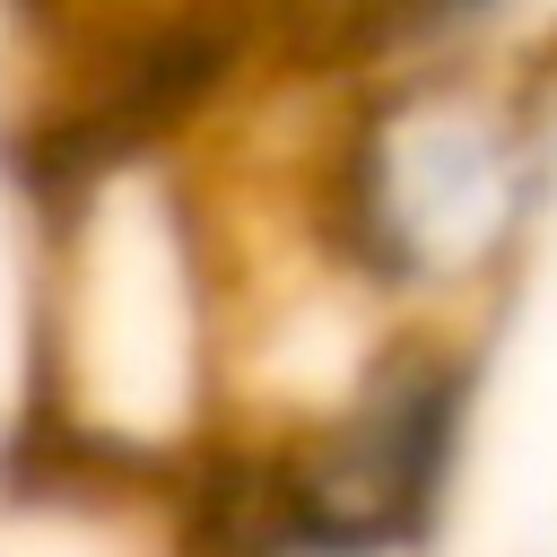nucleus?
Returning a JSON list of instances; mask_svg holds the SVG:
<instances>
[{
	"label": "nucleus",
	"instance_id": "obj_1",
	"mask_svg": "<svg viewBox=\"0 0 557 557\" xmlns=\"http://www.w3.org/2000/svg\"><path fill=\"white\" fill-rule=\"evenodd\" d=\"M548 191V96L496 78L479 52L392 61L331 122L313 165V226L374 296H444L522 244Z\"/></svg>",
	"mask_w": 557,
	"mask_h": 557
},
{
	"label": "nucleus",
	"instance_id": "obj_2",
	"mask_svg": "<svg viewBox=\"0 0 557 557\" xmlns=\"http://www.w3.org/2000/svg\"><path fill=\"white\" fill-rule=\"evenodd\" d=\"M531 0H331V52L339 61H435L496 44Z\"/></svg>",
	"mask_w": 557,
	"mask_h": 557
}]
</instances>
